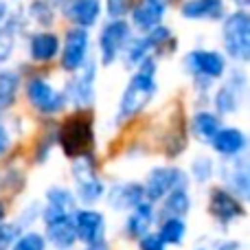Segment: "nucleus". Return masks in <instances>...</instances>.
I'll use <instances>...</instances> for the list:
<instances>
[{
	"label": "nucleus",
	"instance_id": "f257e3e1",
	"mask_svg": "<svg viewBox=\"0 0 250 250\" xmlns=\"http://www.w3.org/2000/svg\"><path fill=\"white\" fill-rule=\"evenodd\" d=\"M158 57L149 55L136 66V70L132 73L129 82L125 83L121 97H119L117 114L114 121L117 125H125L132 119H136L141 112H145L147 105L154 101V97L158 95Z\"/></svg>",
	"mask_w": 250,
	"mask_h": 250
},
{
	"label": "nucleus",
	"instance_id": "f03ea898",
	"mask_svg": "<svg viewBox=\"0 0 250 250\" xmlns=\"http://www.w3.org/2000/svg\"><path fill=\"white\" fill-rule=\"evenodd\" d=\"M222 48L224 57L237 66L250 62V13L248 9H233L222 18Z\"/></svg>",
	"mask_w": 250,
	"mask_h": 250
},
{
	"label": "nucleus",
	"instance_id": "7ed1b4c3",
	"mask_svg": "<svg viewBox=\"0 0 250 250\" xmlns=\"http://www.w3.org/2000/svg\"><path fill=\"white\" fill-rule=\"evenodd\" d=\"M224 82L211 92V105L217 117H233L244 108L248 97V73L244 66L226 70Z\"/></svg>",
	"mask_w": 250,
	"mask_h": 250
},
{
	"label": "nucleus",
	"instance_id": "20e7f679",
	"mask_svg": "<svg viewBox=\"0 0 250 250\" xmlns=\"http://www.w3.org/2000/svg\"><path fill=\"white\" fill-rule=\"evenodd\" d=\"M55 141L68 158L86 156L95 145V123L86 112H75L57 127Z\"/></svg>",
	"mask_w": 250,
	"mask_h": 250
},
{
	"label": "nucleus",
	"instance_id": "39448f33",
	"mask_svg": "<svg viewBox=\"0 0 250 250\" xmlns=\"http://www.w3.org/2000/svg\"><path fill=\"white\" fill-rule=\"evenodd\" d=\"M97 77H99V62L88 57L86 64L73 73V77L64 86L66 105H73L77 112H88L97 101Z\"/></svg>",
	"mask_w": 250,
	"mask_h": 250
},
{
	"label": "nucleus",
	"instance_id": "423d86ee",
	"mask_svg": "<svg viewBox=\"0 0 250 250\" xmlns=\"http://www.w3.org/2000/svg\"><path fill=\"white\" fill-rule=\"evenodd\" d=\"M182 66L191 79H207L215 83L229 70V60L215 48H191L182 57Z\"/></svg>",
	"mask_w": 250,
	"mask_h": 250
},
{
	"label": "nucleus",
	"instance_id": "0eeeda50",
	"mask_svg": "<svg viewBox=\"0 0 250 250\" xmlns=\"http://www.w3.org/2000/svg\"><path fill=\"white\" fill-rule=\"evenodd\" d=\"M22 86H24L26 101H29V105L35 112L44 114V117H55V114L64 112V108H66L64 92L57 90L46 77L31 75Z\"/></svg>",
	"mask_w": 250,
	"mask_h": 250
},
{
	"label": "nucleus",
	"instance_id": "6e6552de",
	"mask_svg": "<svg viewBox=\"0 0 250 250\" xmlns=\"http://www.w3.org/2000/svg\"><path fill=\"white\" fill-rule=\"evenodd\" d=\"M134 35V29L127 20H108L99 31L97 48H99V64L110 68L114 62L121 60V53L127 40Z\"/></svg>",
	"mask_w": 250,
	"mask_h": 250
},
{
	"label": "nucleus",
	"instance_id": "1a4fd4ad",
	"mask_svg": "<svg viewBox=\"0 0 250 250\" xmlns=\"http://www.w3.org/2000/svg\"><path fill=\"white\" fill-rule=\"evenodd\" d=\"M90 44H92L90 31L79 29V26H70L60 46V68L70 75L77 73L86 64L88 57H90Z\"/></svg>",
	"mask_w": 250,
	"mask_h": 250
},
{
	"label": "nucleus",
	"instance_id": "9d476101",
	"mask_svg": "<svg viewBox=\"0 0 250 250\" xmlns=\"http://www.w3.org/2000/svg\"><path fill=\"white\" fill-rule=\"evenodd\" d=\"M73 180H75V193H77L79 202L95 204L97 200L104 198L105 187L95 171V158H92V154L79 156V158L73 160Z\"/></svg>",
	"mask_w": 250,
	"mask_h": 250
},
{
	"label": "nucleus",
	"instance_id": "9b49d317",
	"mask_svg": "<svg viewBox=\"0 0 250 250\" xmlns=\"http://www.w3.org/2000/svg\"><path fill=\"white\" fill-rule=\"evenodd\" d=\"M182 187H187V173L180 167H154L143 185V191L147 202L154 204L160 202L173 189H182Z\"/></svg>",
	"mask_w": 250,
	"mask_h": 250
},
{
	"label": "nucleus",
	"instance_id": "f8f14e48",
	"mask_svg": "<svg viewBox=\"0 0 250 250\" xmlns=\"http://www.w3.org/2000/svg\"><path fill=\"white\" fill-rule=\"evenodd\" d=\"M220 176L226 185V191L239 200H248L250 195V165L246 156H235V158H224L220 165Z\"/></svg>",
	"mask_w": 250,
	"mask_h": 250
},
{
	"label": "nucleus",
	"instance_id": "ddd939ff",
	"mask_svg": "<svg viewBox=\"0 0 250 250\" xmlns=\"http://www.w3.org/2000/svg\"><path fill=\"white\" fill-rule=\"evenodd\" d=\"M171 0H134L132 11H129V26L141 33H147L154 26L163 24L165 16L169 11Z\"/></svg>",
	"mask_w": 250,
	"mask_h": 250
},
{
	"label": "nucleus",
	"instance_id": "4468645a",
	"mask_svg": "<svg viewBox=\"0 0 250 250\" xmlns=\"http://www.w3.org/2000/svg\"><path fill=\"white\" fill-rule=\"evenodd\" d=\"M62 38L51 29H40L29 35L26 42V53L33 64H51L53 60L60 57Z\"/></svg>",
	"mask_w": 250,
	"mask_h": 250
},
{
	"label": "nucleus",
	"instance_id": "2eb2a0df",
	"mask_svg": "<svg viewBox=\"0 0 250 250\" xmlns=\"http://www.w3.org/2000/svg\"><path fill=\"white\" fill-rule=\"evenodd\" d=\"M62 13L73 26L88 29L99 24L101 13H104V2L101 0H68L62 7Z\"/></svg>",
	"mask_w": 250,
	"mask_h": 250
},
{
	"label": "nucleus",
	"instance_id": "dca6fc26",
	"mask_svg": "<svg viewBox=\"0 0 250 250\" xmlns=\"http://www.w3.org/2000/svg\"><path fill=\"white\" fill-rule=\"evenodd\" d=\"M75 220V233L77 239H82L88 246H95V244L104 242L105 235V220L99 211H92V208H79L73 215Z\"/></svg>",
	"mask_w": 250,
	"mask_h": 250
},
{
	"label": "nucleus",
	"instance_id": "f3484780",
	"mask_svg": "<svg viewBox=\"0 0 250 250\" xmlns=\"http://www.w3.org/2000/svg\"><path fill=\"white\" fill-rule=\"evenodd\" d=\"M208 145L213 147L215 154H220L222 158H235L242 156L248 147V136L244 129L235 127V125H222L217 129V134L211 138Z\"/></svg>",
	"mask_w": 250,
	"mask_h": 250
},
{
	"label": "nucleus",
	"instance_id": "a211bd4d",
	"mask_svg": "<svg viewBox=\"0 0 250 250\" xmlns=\"http://www.w3.org/2000/svg\"><path fill=\"white\" fill-rule=\"evenodd\" d=\"M229 13L226 0H182L180 16L189 22H215Z\"/></svg>",
	"mask_w": 250,
	"mask_h": 250
},
{
	"label": "nucleus",
	"instance_id": "6ab92c4d",
	"mask_svg": "<svg viewBox=\"0 0 250 250\" xmlns=\"http://www.w3.org/2000/svg\"><path fill=\"white\" fill-rule=\"evenodd\" d=\"M26 26V16L24 11H11L2 26H0V66H7L9 60L16 53V44L20 33Z\"/></svg>",
	"mask_w": 250,
	"mask_h": 250
},
{
	"label": "nucleus",
	"instance_id": "aec40b11",
	"mask_svg": "<svg viewBox=\"0 0 250 250\" xmlns=\"http://www.w3.org/2000/svg\"><path fill=\"white\" fill-rule=\"evenodd\" d=\"M211 213L217 222L230 224L233 220H239V217L244 215L242 200L235 198V195L226 189H213L211 191Z\"/></svg>",
	"mask_w": 250,
	"mask_h": 250
},
{
	"label": "nucleus",
	"instance_id": "412c9836",
	"mask_svg": "<svg viewBox=\"0 0 250 250\" xmlns=\"http://www.w3.org/2000/svg\"><path fill=\"white\" fill-rule=\"evenodd\" d=\"M75 213V193L66 187H51L46 191V207L42 211L44 224L57 217H64Z\"/></svg>",
	"mask_w": 250,
	"mask_h": 250
},
{
	"label": "nucleus",
	"instance_id": "4be33fe9",
	"mask_svg": "<svg viewBox=\"0 0 250 250\" xmlns=\"http://www.w3.org/2000/svg\"><path fill=\"white\" fill-rule=\"evenodd\" d=\"M141 202H145V191L141 182H121L110 187L108 191V204L117 211H127V208L132 211Z\"/></svg>",
	"mask_w": 250,
	"mask_h": 250
},
{
	"label": "nucleus",
	"instance_id": "5701e85b",
	"mask_svg": "<svg viewBox=\"0 0 250 250\" xmlns=\"http://www.w3.org/2000/svg\"><path fill=\"white\" fill-rule=\"evenodd\" d=\"M73 215L75 213L46 222V237L53 246H57L62 250H68L70 246H75V242H77V233H75Z\"/></svg>",
	"mask_w": 250,
	"mask_h": 250
},
{
	"label": "nucleus",
	"instance_id": "b1692460",
	"mask_svg": "<svg viewBox=\"0 0 250 250\" xmlns=\"http://www.w3.org/2000/svg\"><path fill=\"white\" fill-rule=\"evenodd\" d=\"M220 127H222V117H217L213 110H198L189 121L191 134L200 143H211V138L215 136Z\"/></svg>",
	"mask_w": 250,
	"mask_h": 250
},
{
	"label": "nucleus",
	"instance_id": "393cba45",
	"mask_svg": "<svg viewBox=\"0 0 250 250\" xmlns=\"http://www.w3.org/2000/svg\"><path fill=\"white\" fill-rule=\"evenodd\" d=\"M22 90V75L16 68H0V112H7L18 101Z\"/></svg>",
	"mask_w": 250,
	"mask_h": 250
},
{
	"label": "nucleus",
	"instance_id": "a878e982",
	"mask_svg": "<svg viewBox=\"0 0 250 250\" xmlns=\"http://www.w3.org/2000/svg\"><path fill=\"white\" fill-rule=\"evenodd\" d=\"M149 55H156L154 44L147 38V33H141V35H132V38L127 40V44H125V48L121 53V60L127 68H136V66Z\"/></svg>",
	"mask_w": 250,
	"mask_h": 250
},
{
	"label": "nucleus",
	"instance_id": "bb28decb",
	"mask_svg": "<svg viewBox=\"0 0 250 250\" xmlns=\"http://www.w3.org/2000/svg\"><path fill=\"white\" fill-rule=\"evenodd\" d=\"M151 222H154V207H151V202L145 200V202H141L138 207L132 208L127 222H125V230H127L132 237L141 239L143 235L149 233Z\"/></svg>",
	"mask_w": 250,
	"mask_h": 250
},
{
	"label": "nucleus",
	"instance_id": "cd10ccee",
	"mask_svg": "<svg viewBox=\"0 0 250 250\" xmlns=\"http://www.w3.org/2000/svg\"><path fill=\"white\" fill-rule=\"evenodd\" d=\"M24 16L40 29H51L57 22V7L51 0H31L29 7L24 9Z\"/></svg>",
	"mask_w": 250,
	"mask_h": 250
},
{
	"label": "nucleus",
	"instance_id": "c85d7f7f",
	"mask_svg": "<svg viewBox=\"0 0 250 250\" xmlns=\"http://www.w3.org/2000/svg\"><path fill=\"white\" fill-rule=\"evenodd\" d=\"M191 208V198L187 187L182 189H173L171 193H167L163 198V208H160V215L167 220V217H185Z\"/></svg>",
	"mask_w": 250,
	"mask_h": 250
},
{
	"label": "nucleus",
	"instance_id": "c756f323",
	"mask_svg": "<svg viewBox=\"0 0 250 250\" xmlns=\"http://www.w3.org/2000/svg\"><path fill=\"white\" fill-rule=\"evenodd\" d=\"M158 235L165 244H173V246L182 244L185 242V235H187L185 217H167V220H163Z\"/></svg>",
	"mask_w": 250,
	"mask_h": 250
},
{
	"label": "nucleus",
	"instance_id": "7c9ffc66",
	"mask_svg": "<svg viewBox=\"0 0 250 250\" xmlns=\"http://www.w3.org/2000/svg\"><path fill=\"white\" fill-rule=\"evenodd\" d=\"M213 173H215V163H213L208 156H198V158H193V163H191V176H193L195 182L204 185V182H208L213 178Z\"/></svg>",
	"mask_w": 250,
	"mask_h": 250
},
{
	"label": "nucleus",
	"instance_id": "2f4dec72",
	"mask_svg": "<svg viewBox=\"0 0 250 250\" xmlns=\"http://www.w3.org/2000/svg\"><path fill=\"white\" fill-rule=\"evenodd\" d=\"M108 20H127L134 0H101Z\"/></svg>",
	"mask_w": 250,
	"mask_h": 250
},
{
	"label": "nucleus",
	"instance_id": "473e14b6",
	"mask_svg": "<svg viewBox=\"0 0 250 250\" xmlns=\"http://www.w3.org/2000/svg\"><path fill=\"white\" fill-rule=\"evenodd\" d=\"M44 248H46V239L40 233H24L11 246V250H44Z\"/></svg>",
	"mask_w": 250,
	"mask_h": 250
},
{
	"label": "nucleus",
	"instance_id": "72a5a7b5",
	"mask_svg": "<svg viewBox=\"0 0 250 250\" xmlns=\"http://www.w3.org/2000/svg\"><path fill=\"white\" fill-rule=\"evenodd\" d=\"M20 237V224H0V250H11L16 239Z\"/></svg>",
	"mask_w": 250,
	"mask_h": 250
},
{
	"label": "nucleus",
	"instance_id": "f704fd0d",
	"mask_svg": "<svg viewBox=\"0 0 250 250\" xmlns=\"http://www.w3.org/2000/svg\"><path fill=\"white\" fill-rule=\"evenodd\" d=\"M165 246H167V244L160 239L158 233H147L138 239V248L141 250H165Z\"/></svg>",
	"mask_w": 250,
	"mask_h": 250
},
{
	"label": "nucleus",
	"instance_id": "c9c22d12",
	"mask_svg": "<svg viewBox=\"0 0 250 250\" xmlns=\"http://www.w3.org/2000/svg\"><path fill=\"white\" fill-rule=\"evenodd\" d=\"M11 147V132L7 129V125L0 121V156H4Z\"/></svg>",
	"mask_w": 250,
	"mask_h": 250
},
{
	"label": "nucleus",
	"instance_id": "e433bc0d",
	"mask_svg": "<svg viewBox=\"0 0 250 250\" xmlns=\"http://www.w3.org/2000/svg\"><path fill=\"white\" fill-rule=\"evenodd\" d=\"M9 13H11V7H9V2H7V0H0V26L7 22Z\"/></svg>",
	"mask_w": 250,
	"mask_h": 250
},
{
	"label": "nucleus",
	"instance_id": "4c0bfd02",
	"mask_svg": "<svg viewBox=\"0 0 250 250\" xmlns=\"http://www.w3.org/2000/svg\"><path fill=\"white\" fill-rule=\"evenodd\" d=\"M217 250H239V244L237 242H226V244H222Z\"/></svg>",
	"mask_w": 250,
	"mask_h": 250
},
{
	"label": "nucleus",
	"instance_id": "58836bf2",
	"mask_svg": "<svg viewBox=\"0 0 250 250\" xmlns=\"http://www.w3.org/2000/svg\"><path fill=\"white\" fill-rule=\"evenodd\" d=\"M235 4V9H248V0H230Z\"/></svg>",
	"mask_w": 250,
	"mask_h": 250
},
{
	"label": "nucleus",
	"instance_id": "ea45409f",
	"mask_svg": "<svg viewBox=\"0 0 250 250\" xmlns=\"http://www.w3.org/2000/svg\"><path fill=\"white\" fill-rule=\"evenodd\" d=\"M86 250H108V246H105V244L101 242V244H95V246H88Z\"/></svg>",
	"mask_w": 250,
	"mask_h": 250
},
{
	"label": "nucleus",
	"instance_id": "a19ab883",
	"mask_svg": "<svg viewBox=\"0 0 250 250\" xmlns=\"http://www.w3.org/2000/svg\"><path fill=\"white\" fill-rule=\"evenodd\" d=\"M4 213H7V208H4V204L0 202V224L4 222Z\"/></svg>",
	"mask_w": 250,
	"mask_h": 250
},
{
	"label": "nucleus",
	"instance_id": "79ce46f5",
	"mask_svg": "<svg viewBox=\"0 0 250 250\" xmlns=\"http://www.w3.org/2000/svg\"><path fill=\"white\" fill-rule=\"evenodd\" d=\"M51 2L55 4L57 9H62V7H64V4H66V2H68V0H51Z\"/></svg>",
	"mask_w": 250,
	"mask_h": 250
},
{
	"label": "nucleus",
	"instance_id": "37998d69",
	"mask_svg": "<svg viewBox=\"0 0 250 250\" xmlns=\"http://www.w3.org/2000/svg\"><path fill=\"white\" fill-rule=\"evenodd\" d=\"M16 2H22V0H16Z\"/></svg>",
	"mask_w": 250,
	"mask_h": 250
}]
</instances>
